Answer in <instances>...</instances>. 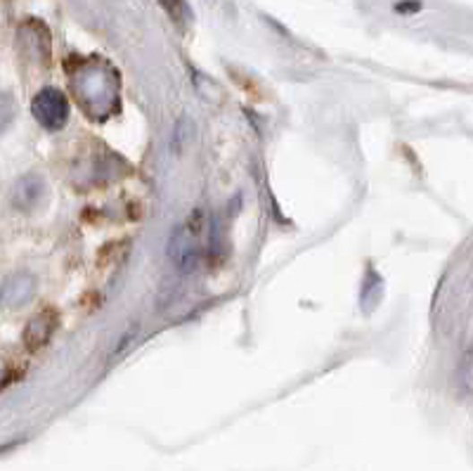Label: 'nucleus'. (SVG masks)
Masks as SVG:
<instances>
[{
    "mask_svg": "<svg viewBox=\"0 0 473 471\" xmlns=\"http://www.w3.org/2000/svg\"><path fill=\"white\" fill-rule=\"evenodd\" d=\"M5 384V370H3V367H0V386Z\"/></svg>",
    "mask_w": 473,
    "mask_h": 471,
    "instance_id": "0eeeda50",
    "label": "nucleus"
},
{
    "mask_svg": "<svg viewBox=\"0 0 473 471\" xmlns=\"http://www.w3.org/2000/svg\"><path fill=\"white\" fill-rule=\"evenodd\" d=\"M197 216L199 213H194V223H192V218H187V223L177 227L168 239V256L185 272L194 270L202 261V242H199L202 220H197Z\"/></svg>",
    "mask_w": 473,
    "mask_h": 471,
    "instance_id": "f257e3e1",
    "label": "nucleus"
},
{
    "mask_svg": "<svg viewBox=\"0 0 473 471\" xmlns=\"http://www.w3.org/2000/svg\"><path fill=\"white\" fill-rule=\"evenodd\" d=\"M43 190H46L43 178H39V176H24V178L17 180V185H14L13 204L17 206V209H22V211H31V209H36V206L40 204V200H43Z\"/></svg>",
    "mask_w": 473,
    "mask_h": 471,
    "instance_id": "39448f33",
    "label": "nucleus"
},
{
    "mask_svg": "<svg viewBox=\"0 0 473 471\" xmlns=\"http://www.w3.org/2000/svg\"><path fill=\"white\" fill-rule=\"evenodd\" d=\"M14 119V100L7 93H0V133H5L7 126Z\"/></svg>",
    "mask_w": 473,
    "mask_h": 471,
    "instance_id": "423d86ee",
    "label": "nucleus"
},
{
    "mask_svg": "<svg viewBox=\"0 0 473 471\" xmlns=\"http://www.w3.org/2000/svg\"><path fill=\"white\" fill-rule=\"evenodd\" d=\"M57 325H59V320H57V315H55V311L39 313V315L29 322L27 330H24V344H27L29 351L31 353L40 351V348H43V346L53 338Z\"/></svg>",
    "mask_w": 473,
    "mask_h": 471,
    "instance_id": "20e7f679",
    "label": "nucleus"
},
{
    "mask_svg": "<svg viewBox=\"0 0 473 471\" xmlns=\"http://www.w3.org/2000/svg\"><path fill=\"white\" fill-rule=\"evenodd\" d=\"M33 292H36V279L31 275H27V272L10 275L0 285V305L7 311H17L33 299Z\"/></svg>",
    "mask_w": 473,
    "mask_h": 471,
    "instance_id": "7ed1b4c3",
    "label": "nucleus"
},
{
    "mask_svg": "<svg viewBox=\"0 0 473 471\" xmlns=\"http://www.w3.org/2000/svg\"><path fill=\"white\" fill-rule=\"evenodd\" d=\"M31 112L33 119L39 121L40 126L47 128V131H59V128H64L66 119H69V102L57 88H43L33 98Z\"/></svg>",
    "mask_w": 473,
    "mask_h": 471,
    "instance_id": "f03ea898",
    "label": "nucleus"
}]
</instances>
